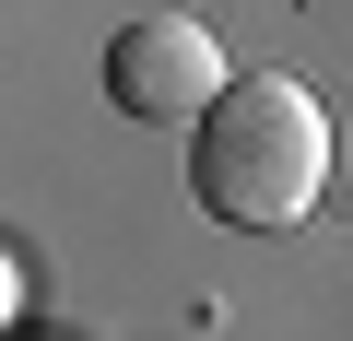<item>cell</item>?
Here are the masks:
<instances>
[{
  "label": "cell",
  "mask_w": 353,
  "mask_h": 341,
  "mask_svg": "<svg viewBox=\"0 0 353 341\" xmlns=\"http://www.w3.org/2000/svg\"><path fill=\"white\" fill-rule=\"evenodd\" d=\"M330 189V106L294 71H236L189 130V200L248 236H294Z\"/></svg>",
  "instance_id": "cell-1"
},
{
  "label": "cell",
  "mask_w": 353,
  "mask_h": 341,
  "mask_svg": "<svg viewBox=\"0 0 353 341\" xmlns=\"http://www.w3.org/2000/svg\"><path fill=\"white\" fill-rule=\"evenodd\" d=\"M224 83H236V71H224L212 24H189V12H141V24H118V48H106V94H118V118H141V130H201V106H212Z\"/></svg>",
  "instance_id": "cell-2"
}]
</instances>
